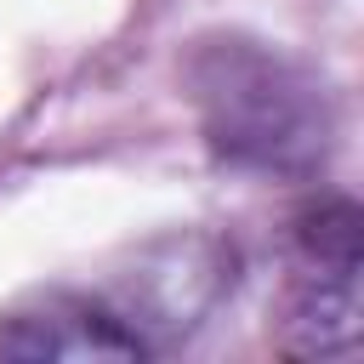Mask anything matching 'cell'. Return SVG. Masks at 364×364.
I'll list each match as a JSON object with an SVG mask.
<instances>
[{"label": "cell", "instance_id": "obj_1", "mask_svg": "<svg viewBox=\"0 0 364 364\" xmlns=\"http://www.w3.org/2000/svg\"><path fill=\"white\" fill-rule=\"evenodd\" d=\"M188 97L205 148L233 171L301 176L330 154V97L324 80L290 51L250 34H210L188 51Z\"/></svg>", "mask_w": 364, "mask_h": 364}, {"label": "cell", "instance_id": "obj_2", "mask_svg": "<svg viewBox=\"0 0 364 364\" xmlns=\"http://www.w3.org/2000/svg\"><path fill=\"white\" fill-rule=\"evenodd\" d=\"M364 216L353 199H324L296 216V267L279 307V347L301 358H330L358 347V267Z\"/></svg>", "mask_w": 364, "mask_h": 364}, {"label": "cell", "instance_id": "obj_3", "mask_svg": "<svg viewBox=\"0 0 364 364\" xmlns=\"http://www.w3.org/2000/svg\"><path fill=\"white\" fill-rule=\"evenodd\" d=\"M228 290H233V250L216 233H171L148 245L136 267L119 279V290L102 301L131 324V336L148 353H159L193 336L222 307Z\"/></svg>", "mask_w": 364, "mask_h": 364}, {"label": "cell", "instance_id": "obj_4", "mask_svg": "<svg viewBox=\"0 0 364 364\" xmlns=\"http://www.w3.org/2000/svg\"><path fill=\"white\" fill-rule=\"evenodd\" d=\"M0 358L11 364H114V358H148V347L131 336V324L102 296L46 290L0 313Z\"/></svg>", "mask_w": 364, "mask_h": 364}]
</instances>
